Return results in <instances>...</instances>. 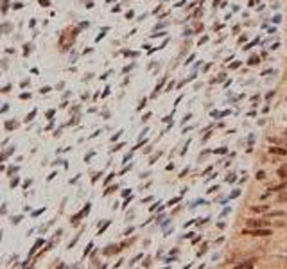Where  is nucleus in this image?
Segmentation results:
<instances>
[{
	"mask_svg": "<svg viewBox=\"0 0 287 269\" xmlns=\"http://www.w3.org/2000/svg\"><path fill=\"white\" fill-rule=\"evenodd\" d=\"M240 233L242 235H253V237H269L273 232L268 226H264V228H246V230H242Z\"/></svg>",
	"mask_w": 287,
	"mask_h": 269,
	"instance_id": "nucleus-1",
	"label": "nucleus"
},
{
	"mask_svg": "<svg viewBox=\"0 0 287 269\" xmlns=\"http://www.w3.org/2000/svg\"><path fill=\"white\" fill-rule=\"evenodd\" d=\"M246 226L248 228H264V226H268V221H262V219H248L246 221Z\"/></svg>",
	"mask_w": 287,
	"mask_h": 269,
	"instance_id": "nucleus-2",
	"label": "nucleus"
},
{
	"mask_svg": "<svg viewBox=\"0 0 287 269\" xmlns=\"http://www.w3.org/2000/svg\"><path fill=\"white\" fill-rule=\"evenodd\" d=\"M255 262H257V258H250V260H246V262H240V264H237V267H239V269H248V267H253V265H255Z\"/></svg>",
	"mask_w": 287,
	"mask_h": 269,
	"instance_id": "nucleus-3",
	"label": "nucleus"
},
{
	"mask_svg": "<svg viewBox=\"0 0 287 269\" xmlns=\"http://www.w3.org/2000/svg\"><path fill=\"white\" fill-rule=\"evenodd\" d=\"M269 210V205H260V206H251V212L253 214H262V212H268Z\"/></svg>",
	"mask_w": 287,
	"mask_h": 269,
	"instance_id": "nucleus-4",
	"label": "nucleus"
},
{
	"mask_svg": "<svg viewBox=\"0 0 287 269\" xmlns=\"http://www.w3.org/2000/svg\"><path fill=\"white\" fill-rule=\"evenodd\" d=\"M268 151H269V152H271V154H280V156H283V154H285V152H287V151H285V149H283V147H269V149H268Z\"/></svg>",
	"mask_w": 287,
	"mask_h": 269,
	"instance_id": "nucleus-5",
	"label": "nucleus"
},
{
	"mask_svg": "<svg viewBox=\"0 0 287 269\" xmlns=\"http://www.w3.org/2000/svg\"><path fill=\"white\" fill-rule=\"evenodd\" d=\"M266 214H268L266 217H269V219H271V217H283V215H285L283 210H276V212H269V210H268Z\"/></svg>",
	"mask_w": 287,
	"mask_h": 269,
	"instance_id": "nucleus-6",
	"label": "nucleus"
},
{
	"mask_svg": "<svg viewBox=\"0 0 287 269\" xmlns=\"http://www.w3.org/2000/svg\"><path fill=\"white\" fill-rule=\"evenodd\" d=\"M278 176H280V178H287V165H282V167L278 169Z\"/></svg>",
	"mask_w": 287,
	"mask_h": 269,
	"instance_id": "nucleus-7",
	"label": "nucleus"
},
{
	"mask_svg": "<svg viewBox=\"0 0 287 269\" xmlns=\"http://www.w3.org/2000/svg\"><path fill=\"white\" fill-rule=\"evenodd\" d=\"M276 201H278V203H287V192H282V194L276 197Z\"/></svg>",
	"mask_w": 287,
	"mask_h": 269,
	"instance_id": "nucleus-8",
	"label": "nucleus"
},
{
	"mask_svg": "<svg viewBox=\"0 0 287 269\" xmlns=\"http://www.w3.org/2000/svg\"><path fill=\"white\" fill-rule=\"evenodd\" d=\"M117 250H120V248H117V246H109V250H106V255H111V253H115Z\"/></svg>",
	"mask_w": 287,
	"mask_h": 269,
	"instance_id": "nucleus-9",
	"label": "nucleus"
},
{
	"mask_svg": "<svg viewBox=\"0 0 287 269\" xmlns=\"http://www.w3.org/2000/svg\"><path fill=\"white\" fill-rule=\"evenodd\" d=\"M248 63H250V65H258V56H251Z\"/></svg>",
	"mask_w": 287,
	"mask_h": 269,
	"instance_id": "nucleus-10",
	"label": "nucleus"
},
{
	"mask_svg": "<svg viewBox=\"0 0 287 269\" xmlns=\"http://www.w3.org/2000/svg\"><path fill=\"white\" fill-rule=\"evenodd\" d=\"M285 188V183H282V185H276V187H273L271 188V192H278V190H283Z\"/></svg>",
	"mask_w": 287,
	"mask_h": 269,
	"instance_id": "nucleus-11",
	"label": "nucleus"
},
{
	"mask_svg": "<svg viewBox=\"0 0 287 269\" xmlns=\"http://www.w3.org/2000/svg\"><path fill=\"white\" fill-rule=\"evenodd\" d=\"M264 178H266V172H264V170H258V172H257V179H264Z\"/></svg>",
	"mask_w": 287,
	"mask_h": 269,
	"instance_id": "nucleus-12",
	"label": "nucleus"
}]
</instances>
